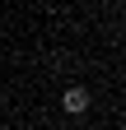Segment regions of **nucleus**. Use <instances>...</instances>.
Returning <instances> with one entry per match:
<instances>
[{
	"label": "nucleus",
	"mask_w": 126,
	"mask_h": 130,
	"mask_svg": "<svg viewBox=\"0 0 126 130\" xmlns=\"http://www.w3.org/2000/svg\"><path fill=\"white\" fill-rule=\"evenodd\" d=\"M89 107H93V93L84 84H70L66 93H61V111H66V116H84Z\"/></svg>",
	"instance_id": "f257e3e1"
}]
</instances>
